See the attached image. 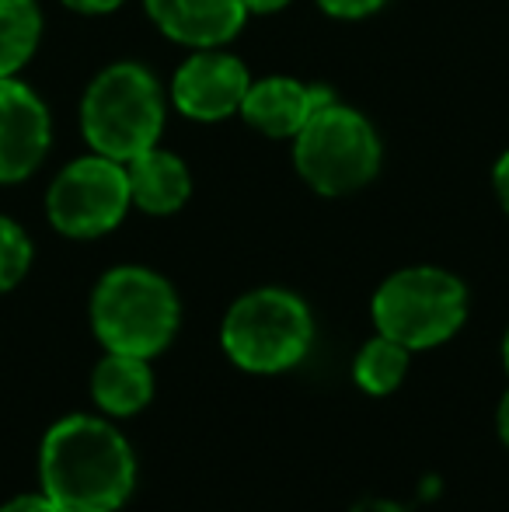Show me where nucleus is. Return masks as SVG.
<instances>
[{"label":"nucleus","instance_id":"obj_1","mask_svg":"<svg viewBox=\"0 0 509 512\" xmlns=\"http://www.w3.org/2000/svg\"><path fill=\"white\" fill-rule=\"evenodd\" d=\"M39 478L60 512H116L136 485L133 446L105 418L67 415L42 439Z\"/></svg>","mask_w":509,"mask_h":512},{"label":"nucleus","instance_id":"obj_2","mask_svg":"<svg viewBox=\"0 0 509 512\" xmlns=\"http://www.w3.org/2000/svg\"><path fill=\"white\" fill-rule=\"evenodd\" d=\"M182 321L175 286L154 269L119 265L105 272L91 297V324L109 352L154 359L168 349Z\"/></svg>","mask_w":509,"mask_h":512},{"label":"nucleus","instance_id":"obj_3","mask_svg":"<svg viewBox=\"0 0 509 512\" xmlns=\"http://www.w3.org/2000/svg\"><path fill=\"white\" fill-rule=\"evenodd\" d=\"M91 150L126 164L157 147L164 129V91L140 63H112L91 81L81 105Z\"/></svg>","mask_w":509,"mask_h":512},{"label":"nucleus","instance_id":"obj_4","mask_svg":"<svg viewBox=\"0 0 509 512\" xmlns=\"http://www.w3.org/2000/svg\"><path fill=\"white\" fill-rule=\"evenodd\" d=\"M314 321L304 300L279 286L252 290L227 310L220 342L224 352L248 373H283L307 356Z\"/></svg>","mask_w":509,"mask_h":512},{"label":"nucleus","instance_id":"obj_5","mask_svg":"<svg viewBox=\"0 0 509 512\" xmlns=\"http://www.w3.org/2000/svg\"><path fill=\"white\" fill-rule=\"evenodd\" d=\"M377 129L356 108L328 102L293 136V164L321 196H349L370 185L381 171Z\"/></svg>","mask_w":509,"mask_h":512},{"label":"nucleus","instance_id":"obj_6","mask_svg":"<svg viewBox=\"0 0 509 512\" xmlns=\"http://www.w3.org/2000/svg\"><path fill=\"white\" fill-rule=\"evenodd\" d=\"M468 317V290L436 265H412L387 276L374 293V324L408 352L433 349L461 331Z\"/></svg>","mask_w":509,"mask_h":512},{"label":"nucleus","instance_id":"obj_7","mask_svg":"<svg viewBox=\"0 0 509 512\" xmlns=\"http://www.w3.org/2000/svg\"><path fill=\"white\" fill-rule=\"evenodd\" d=\"M129 206L133 199H129L126 164L105 154L77 157L74 164H67L46 196L49 223L77 241L116 230Z\"/></svg>","mask_w":509,"mask_h":512},{"label":"nucleus","instance_id":"obj_8","mask_svg":"<svg viewBox=\"0 0 509 512\" xmlns=\"http://www.w3.org/2000/svg\"><path fill=\"white\" fill-rule=\"evenodd\" d=\"M248 88H252V77L238 56L220 53V49H199L178 67L171 81V102L185 119L220 122L241 112Z\"/></svg>","mask_w":509,"mask_h":512},{"label":"nucleus","instance_id":"obj_9","mask_svg":"<svg viewBox=\"0 0 509 512\" xmlns=\"http://www.w3.org/2000/svg\"><path fill=\"white\" fill-rule=\"evenodd\" d=\"M49 108L18 77H0V185L25 182L49 150Z\"/></svg>","mask_w":509,"mask_h":512},{"label":"nucleus","instance_id":"obj_10","mask_svg":"<svg viewBox=\"0 0 509 512\" xmlns=\"http://www.w3.org/2000/svg\"><path fill=\"white\" fill-rule=\"evenodd\" d=\"M328 102H335V95L321 84H304L293 77H265L248 88L241 115L258 133L286 140V136H297L311 122V115L321 112Z\"/></svg>","mask_w":509,"mask_h":512},{"label":"nucleus","instance_id":"obj_11","mask_svg":"<svg viewBox=\"0 0 509 512\" xmlns=\"http://www.w3.org/2000/svg\"><path fill=\"white\" fill-rule=\"evenodd\" d=\"M168 39L192 49H217L241 32L248 11L241 0H143Z\"/></svg>","mask_w":509,"mask_h":512},{"label":"nucleus","instance_id":"obj_12","mask_svg":"<svg viewBox=\"0 0 509 512\" xmlns=\"http://www.w3.org/2000/svg\"><path fill=\"white\" fill-rule=\"evenodd\" d=\"M126 178H129V199L143 213L168 216L189 203V192H192L189 168H185L182 157L168 154L161 147H150L140 157L126 161Z\"/></svg>","mask_w":509,"mask_h":512},{"label":"nucleus","instance_id":"obj_13","mask_svg":"<svg viewBox=\"0 0 509 512\" xmlns=\"http://www.w3.org/2000/svg\"><path fill=\"white\" fill-rule=\"evenodd\" d=\"M91 398L105 415H136L154 398V373L150 359L126 356V352H109L91 373Z\"/></svg>","mask_w":509,"mask_h":512},{"label":"nucleus","instance_id":"obj_14","mask_svg":"<svg viewBox=\"0 0 509 512\" xmlns=\"http://www.w3.org/2000/svg\"><path fill=\"white\" fill-rule=\"evenodd\" d=\"M42 11L35 0H0V77H14L35 56Z\"/></svg>","mask_w":509,"mask_h":512},{"label":"nucleus","instance_id":"obj_15","mask_svg":"<svg viewBox=\"0 0 509 512\" xmlns=\"http://www.w3.org/2000/svg\"><path fill=\"white\" fill-rule=\"evenodd\" d=\"M408 356H412V352H408L405 345H398L394 338L377 331V338H370V342L356 352V363H353L356 384L367 394H377V398L398 391L408 373Z\"/></svg>","mask_w":509,"mask_h":512},{"label":"nucleus","instance_id":"obj_16","mask_svg":"<svg viewBox=\"0 0 509 512\" xmlns=\"http://www.w3.org/2000/svg\"><path fill=\"white\" fill-rule=\"evenodd\" d=\"M32 241L14 220L0 216V293L14 290L32 269Z\"/></svg>","mask_w":509,"mask_h":512},{"label":"nucleus","instance_id":"obj_17","mask_svg":"<svg viewBox=\"0 0 509 512\" xmlns=\"http://www.w3.org/2000/svg\"><path fill=\"white\" fill-rule=\"evenodd\" d=\"M318 4L332 18H367V14L381 11L387 0H318Z\"/></svg>","mask_w":509,"mask_h":512},{"label":"nucleus","instance_id":"obj_18","mask_svg":"<svg viewBox=\"0 0 509 512\" xmlns=\"http://www.w3.org/2000/svg\"><path fill=\"white\" fill-rule=\"evenodd\" d=\"M0 512H60V509H56L46 495H18V499L4 502Z\"/></svg>","mask_w":509,"mask_h":512},{"label":"nucleus","instance_id":"obj_19","mask_svg":"<svg viewBox=\"0 0 509 512\" xmlns=\"http://www.w3.org/2000/svg\"><path fill=\"white\" fill-rule=\"evenodd\" d=\"M492 185H496V196H499V203H503V209L509 213V150H506L503 157H499L496 171H492Z\"/></svg>","mask_w":509,"mask_h":512},{"label":"nucleus","instance_id":"obj_20","mask_svg":"<svg viewBox=\"0 0 509 512\" xmlns=\"http://www.w3.org/2000/svg\"><path fill=\"white\" fill-rule=\"evenodd\" d=\"M63 4L77 14H109V11H116L119 4H126V0H63Z\"/></svg>","mask_w":509,"mask_h":512},{"label":"nucleus","instance_id":"obj_21","mask_svg":"<svg viewBox=\"0 0 509 512\" xmlns=\"http://www.w3.org/2000/svg\"><path fill=\"white\" fill-rule=\"evenodd\" d=\"M353 512H408V509L394 499H363V502H356Z\"/></svg>","mask_w":509,"mask_h":512},{"label":"nucleus","instance_id":"obj_22","mask_svg":"<svg viewBox=\"0 0 509 512\" xmlns=\"http://www.w3.org/2000/svg\"><path fill=\"white\" fill-rule=\"evenodd\" d=\"M248 14H272V11H283L290 0H241Z\"/></svg>","mask_w":509,"mask_h":512},{"label":"nucleus","instance_id":"obj_23","mask_svg":"<svg viewBox=\"0 0 509 512\" xmlns=\"http://www.w3.org/2000/svg\"><path fill=\"white\" fill-rule=\"evenodd\" d=\"M496 422H499V436H503V443L509 446V391H506V398L499 401V415H496Z\"/></svg>","mask_w":509,"mask_h":512},{"label":"nucleus","instance_id":"obj_24","mask_svg":"<svg viewBox=\"0 0 509 512\" xmlns=\"http://www.w3.org/2000/svg\"><path fill=\"white\" fill-rule=\"evenodd\" d=\"M503 363H506V373H509V331H506V342H503Z\"/></svg>","mask_w":509,"mask_h":512}]
</instances>
